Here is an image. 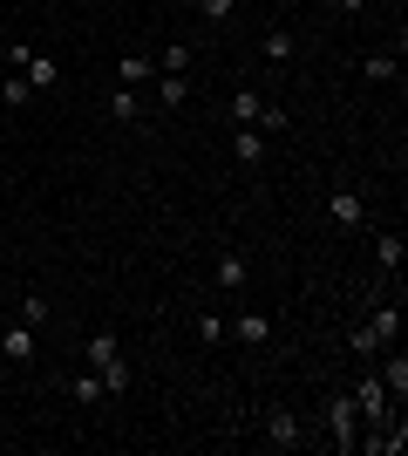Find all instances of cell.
<instances>
[{"label":"cell","mask_w":408,"mask_h":456,"mask_svg":"<svg viewBox=\"0 0 408 456\" xmlns=\"http://www.w3.org/2000/svg\"><path fill=\"white\" fill-rule=\"evenodd\" d=\"M82 354H89V368L102 375V388H109V395H123V388H130V362H123V341H116V334H89V341H82Z\"/></svg>","instance_id":"6da1fadb"},{"label":"cell","mask_w":408,"mask_h":456,"mask_svg":"<svg viewBox=\"0 0 408 456\" xmlns=\"http://www.w3.org/2000/svg\"><path fill=\"white\" fill-rule=\"evenodd\" d=\"M327 218H333L340 232H368V225H374V218H368V191H361V184H340V191L327 198Z\"/></svg>","instance_id":"7a4b0ae2"},{"label":"cell","mask_w":408,"mask_h":456,"mask_svg":"<svg viewBox=\"0 0 408 456\" xmlns=\"http://www.w3.org/2000/svg\"><path fill=\"white\" fill-rule=\"evenodd\" d=\"M7 69H20V76L35 82V95H48L61 82V69H55V55H41V48H28V41H14V55H7Z\"/></svg>","instance_id":"3957f363"},{"label":"cell","mask_w":408,"mask_h":456,"mask_svg":"<svg viewBox=\"0 0 408 456\" xmlns=\"http://www.w3.org/2000/svg\"><path fill=\"white\" fill-rule=\"evenodd\" d=\"M348 395H354V409H361V422H368V429H381V422H395V402H388V388H381V381H374V375H361V381H354V388H348Z\"/></svg>","instance_id":"277c9868"},{"label":"cell","mask_w":408,"mask_h":456,"mask_svg":"<svg viewBox=\"0 0 408 456\" xmlns=\"http://www.w3.org/2000/svg\"><path fill=\"white\" fill-rule=\"evenodd\" d=\"M327 436H333V450H354V443H361V409H354V395L327 402Z\"/></svg>","instance_id":"5b68a950"},{"label":"cell","mask_w":408,"mask_h":456,"mask_svg":"<svg viewBox=\"0 0 408 456\" xmlns=\"http://www.w3.org/2000/svg\"><path fill=\"white\" fill-rule=\"evenodd\" d=\"M368 334H374V347H381V354L402 341V293H395V300H381V306L368 314Z\"/></svg>","instance_id":"8992f818"},{"label":"cell","mask_w":408,"mask_h":456,"mask_svg":"<svg viewBox=\"0 0 408 456\" xmlns=\"http://www.w3.org/2000/svg\"><path fill=\"white\" fill-rule=\"evenodd\" d=\"M266 443L272 450H300V443H307V422L292 416V409H272L266 416Z\"/></svg>","instance_id":"52a82bcc"},{"label":"cell","mask_w":408,"mask_h":456,"mask_svg":"<svg viewBox=\"0 0 408 456\" xmlns=\"http://www.w3.org/2000/svg\"><path fill=\"white\" fill-rule=\"evenodd\" d=\"M232 341L266 347V341H272V314H259V306H238V314H232Z\"/></svg>","instance_id":"ba28073f"},{"label":"cell","mask_w":408,"mask_h":456,"mask_svg":"<svg viewBox=\"0 0 408 456\" xmlns=\"http://www.w3.org/2000/svg\"><path fill=\"white\" fill-rule=\"evenodd\" d=\"M212 280H218V293H245V280H252V266H245V252H218V266H212Z\"/></svg>","instance_id":"9c48e42d"},{"label":"cell","mask_w":408,"mask_h":456,"mask_svg":"<svg viewBox=\"0 0 408 456\" xmlns=\"http://www.w3.org/2000/svg\"><path fill=\"white\" fill-rule=\"evenodd\" d=\"M143 95H150V110H184L191 102V76H156Z\"/></svg>","instance_id":"30bf717a"},{"label":"cell","mask_w":408,"mask_h":456,"mask_svg":"<svg viewBox=\"0 0 408 456\" xmlns=\"http://www.w3.org/2000/svg\"><path fill=\"white\" fill-rule=\"evenodd\" d=\"M0 354H7L14 368H28V362H35V327H28V321H20V327H0Z\"/></svg>","instance_id":"8fae6325"},{"label":"cell","mask_w":408,"mask_h":456,"mask_svg":"<svg viewBox=\"0 0 408 456\" xmlns=\"http://www.w3.org/2000/svg\"><path fill=\"white\" fill-rule=\"evenodd\" d=\"M374 381L388 388V402H402V395H408V354H402V341L388 347V362H381V375H374Z\"/></svg>","instance_id":"7c38bea8"},{"label":"cell","mask_w":408,"mask_h":456,"mask_svg":"<svg viewBox=\"0 0 408 456\" xmlns=\"http://www.w3.org/2000/svg\"><path fill=\"white\" fill-rule=\"evenodd\" d=\"M232 157H238V164H266V130H252V123H232Z\"/></svg>","instance_id":"4fadbf2b"},{"label":"cell","mask_w":408,"mask_h":456,"mask_svg":"<svg viewBox=\"0 0 408 456\" xmlns=\"http://www.w3.org/2000/svg\"><path fill=\"white\" fill-rule=\"evenodd\" d=\"M109 116H116V123H143V116H150V95H143V89H123V82H116V95H109Z\"/></svg>","instance_id":"5bb4252c"},{"label":"cell","mask_w":408,"mask_h":456,"mask_svg":"<svg viewBox=\"0 0 408 456\" xmlns=\"http://www.w3.org/2000/svg\"><path fill=\"white\" fill-rule=\"evenodd\" d=\"M402 422H381V429H368V436L354 443V450H368V456H402Z\"/></svg>","instance_id":"9a60e30c"},{"label":"cell","mask_w":408,"mask_h":456,"mask_svg":"<svg viewBox=\"0 0 408 456\" xmlns=\"http://www.w3.org/2000/svg\"><path fill=\"white\" fill-rule=\"evenodd\" d=\"M191 334H197V341H204V347H225V341H232V321H225L218 306H204V314H197V321H191Z\"/></svg>","instance_id":"2e32d148"},{"label":"cell","mask_w":408,"mask_h":456,"mask_svg":"<svg viewBox=\"0 0 408 456\" xmlns=\"http://www.w3.org/2000/svg\"><path fill=\"white\" fill-rule=\"evenodd\" d=\"M191 61H197L191 41H171V48H156V76H191Z\"/></svg>","instance_id":"e0dca14e"},{"label":"cell","mask_w":408,"mask_h":456,"mask_svg":"<svg viewBox=\"0 0 408 456\" xmlns=\"http://www.w3.org/2000/svg\"><path fill=\"white\" fill-rule=\"evenodd\" d=\"M116 82H123V89H150V82H156V55H123Z\"/></svg>","instance_id":"ac0fdd59"},{"label":"cell","mask_w":408,"mask_h":456,"mask_svg":"<svg viewBox=\"0 0 408 456\" xmlns=\"http://www.w3.org/2000/svg\"><path fill=\"white\" fill-rule=\"evenodd\" d=\"M402 259H408L402 232H374V266H381V273H402Z\"/></svg>","instance_id":"d6986e66"},{"label":"cell","mask_w":408,"mask_h":456,"mask_svg":"<svg viewBox=\"0 0 408 456\" xmlns=\"http://www.w3.org/2000/svg\"><path fill=\"white\" fill-rule=\"evenodd\" d=\"M225 110H232V123H252V130H259V116H266V95H259V89H232V102H225Z\"/></svg>","instance_id":"ffe728a7"},{"label":"cell","mask_w":408,"mask_h":456,"mask_svg":"<svg viewBox=\"0 0 408 456\" xmlns=\"http://www.w3.org/2000/svg\"><path fill=\"white\" fill-rule=\"evenodd\" d=\"M0 102H7V110H28V102H35V82L20 76V69H7V82H0Z\"/></svg>","instance_id":"44dd1931"},{"label":"cell","mask_w":408,"mask_h":456,"mask_svg":"<svg viewBox=\"0 0 408 456\" xmlns=\"http://www.w3.org/2000/svg\"><path fill=\"white\" fill-rule=\"evenodd\" d=\"M361 76H368L374 89H388V82H402V61H395V55H368V61H361Z\"/></svg>","instance_id":"7402d4cb"},{"label":"cell","mask_w":408,"mask_h":456,"mask_svg":"<svg viewBox=\"0 0 408 456\" xmlns=\"http://www.w3.org/2000/svg\"><path fill=\"white\" fill-rule=\"evenodd\" d=\"M68 395H76V409H96V402L109 395V388H102V375L89 368V375H76V381H68Z\"/></svg>","instance_id":"603a6c76"},{"label":"cell","mask_w":408,"mask_h":456,"mask_svg":"<svg viewBox=\"0 0 408 456\" xmlns=\"http://www.w3.org/2000/svg\"><path fill=\"white\" fill-rule=\"evenodd\" d=\"M259 55L266 61H292V35L286 28H266V35H259Z\"/></svg>","instance_id":"cb8c5ba5"},{"label":"cell","mask_w":408,"mask_h":456,"mask_svg":"<svg viewBox=\"0 0 408 456\" xmlns=\"http://www.w3.org/2000/svg\"><path fill=\"white\" fill-rule=\"evenodd\" d=\"M232 14H238V0H197V20H204V28H232Z\"/></svg>","instance_id":"d4e9b609"},{"label":"cell","mask_w":408,"mask_h":456,"mask_svg":"<svg viewBox=\"0 0 408 456\" xmlns=\"http://www.w3.org/2000/svg\"><path fill=\"white\" fill-rule=\"evenodd\" d=\"M48 314H55L48 293H20V321H28V327H48Z\"/></svg>","instance_id":"484cf974"},{"label":"cell","mask_w":408,"mask_h":456,"mask_svg":"<svg viewBox=\"0 0 408 456\" xmlns=\"http://www.w3.org/2000/svg\"><path fill=\"white\" fill-rule=\"evenodd\" d=\"M348 354H354V362H374L381 347H374V334H368V327H354V334H348Z\"/></svg>","instance_id":"4316f807"},{"label":"cell","mask_w":408,"mask_h":456,"mask_svg":"<svg viewBox=\"0 0 408 456\" xmlns=\"http://www.w3.org/2000/svg\"><path fill=\"white\" fill-rule=\"evenodd\" d=\"M259 130H266V136H286V130H292V116H286V110H272V102H266V116H259Z\"/></svg>","instance_id":"83f0119b"},{"label":"cell","mask_w":408,"mask_h":456,"mask_svg":"<svg viewBox=\"0 0 408 456\" xmlns=\"http://www.w3.org/2000/svg\"><path fill=\"white\" fill-rule=\"evenodd\" d=\"M333 14H361V7H368V0H327Z\"/></svg>","instance_id":"f1b7e54d"},{"label":"cell","mask_w":408,"mask_h":456,"mask_svg":"<svg viewBox=\"0 0 408 456\" xmlns=\"http://www.w3.org/2000/svg\"><path fill=\"white\" fill-rule=\"evenodd\" d=\"M7 184H14V171H7V164H0V191H7Z\"/></svg>","instance_id":"f546056e"}]
</instances>
